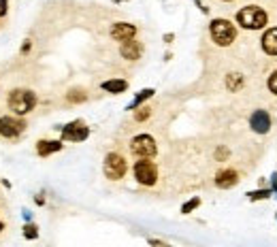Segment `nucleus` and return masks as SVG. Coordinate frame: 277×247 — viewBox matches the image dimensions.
<instances>
[{
	"label": "nucleus",
	"mask_w": 277,
	"mask_h": 247,
	"mask_svg": "<svg viewBox=\"0 0 277 247\" xmlns=\"http://www.w3.org/2000/svg\"><path fill=\"white\" fill-rule=\"evenodd\" d=\"M152 245H164V241H158V239H150Z\"/></svg>",
	"instance_id": "c85d7f7f"
},
{
	"label": "nucleus",
	"mask_w": 277,
	"mask_h": 247,
	"mask_svg": "<svg viewBox=\"0 0 277 247\" xmlns=\"http://www.w3.org/2000/svg\"><path fill=\"white\" fill-rule=\"evenodd\" d=\"M215 158H217V160H220V162H222V160H226V158H228V149L220 147V149H217V151H215Z\"/></svg>",
	"instance_id": "393cba45"
},
{
	"label": "nucleus",
	"mask_w": 277,
	"mask_h": 247,
	"mask_svg": "<svg viewBox=\"0 0 277 247\" xmlns=\"http://www.w3.org/2000/svg\"><path fill=\"white\" fill-rule=\"evenodd\" d=\"M133 173H135V179L141 185L152 187L158 181V166L152 162V158H139L133 166Z\"/></svg>",
	"instance_id": "39448f33"
},
{
	"label": "nucleus",
	"mask_w": 277,
	"mask_h": 247,
	"mask_svg": "<svg viewBox=\"0 0 277 247\" xmlns=\"http://www.w3.org/2000/svg\"><path fill=\"white\" fill-rule=\"evenodd\" d=\"M269 22L267 11L258 7V5H247L243 9H239L237 13V24L245 30H262Z\"/></svg>",
	"instance_id": "f03ea898"
},
{
	"label": "nucleus",
	"mask_w": 277,
	"mask_h": 247,
	"mask_svg": "<svg viewBox=\"0 0 277 247\" xmlns=\"http://www.w3.org/2000/svg\"><path fill=\"white\" fill-rule=\"evenodd\" d=\"M62 147H64L62 141H47V139H41V141L36 143V154H39L41 158H47V156H51V154H56V151H60Z\"/></svg>",
	"instance_id": "4468645a"
},
{
	"label": "nucleus",
	"mask_w": 277,
	"mask_h": 247,
	"mask_svg": "<svg viewBox=\"0 0 277 247\" xmlns=\"http://www.w3.org/2000/svg\"><path fill=\"white\" fill-rule=\"evenodd\" d=\"M226 88H228V92H239L243 88V77L239 72H230L226 77Z\"/></svg>",
	"instance_id": "f3484780"
},
{
	"label": "nucleus",
	"mask_w": 277,
	"mask_h": 247,
	"mask_svg": "<svg viewBox=\"0 0 277 247\" xmlns=\"http://www.w3.org/2000/svg\"><path fill=\"white\" fill-rule=\"evenodd\" d=\"M109 34H111L113 41L124 43V41H130V39L137 36V26H135V24H128V22H115V24L111 26Z\"/></svg>",
	"instance_id": "1a4fd4ad"
},
{
	"label": "nucleus",
	"mask_w": 277,
	"mask_h": 247,
	"mask_svg": "<svg viewBox=\"0 0 277 247\" xmlns=\"http://www.w3.org/2000/svg\"><path fill=\"white\" fill-rule=\"evenodd\" d=\"M22 232H24V239H28V241H34V239H39V228H36V224H32V222L24 224Z\"/></svg>",
	"instance_id": "aec40b11"
},
{
	"label": "nucleus",
	"mask_w": 277,
	"mask_h": 247,
	"mask_svg": "<svg viewBox=\"0 0 277 247\" xmlns=\"http://www.w3.org/2000/svg\"><path fill=\"white\" fill-rule=\"evenodd\" d=\"M24 130H26V122L20 115H3V118H0V137L17 139Z\"/></svg>",
	"instance_id": "0eeeda50"
},
{
	"label": "nucleus",
	"mask_w": 277,
	"mask_h": 247,
	"mask_svg": "<svg viewBox=\"0 0 277 247\" xmlns=\"http://www.w3.org/2000/svg\"><path fill=\"white\" fill-rule=\"evenodd\" d=\"M222 3H232V0H222Z\"/></svg>",
	"instance_id": "2f4dec72"
},
{
	"label": "nucleus",
	"mask_w": 277,
	"mask_h": 247,
	"mask_svg": "<svg viewBox=\"0 0 277 247\" xmlns=\"http://www.w3.org/2000/svg\"><path fill=\"white\" fill-rule=\"evenodd\" d=\"M34 200H36V205H45V198H43V196H41V194H39V196H36V198H34Z\"/></svg>",
	"instance_id": "cd10ccee"
},
{
	"label": "nucleus",
	"mask_w": 277,
	"mask_h": 247,
	"mask_svg": "<svg viewBox=\"0 0 277 247\" xmlns=\"http://www.w3.org/2000/svg\"><path fill=\"white\" fill-rule=\"evenodd\" d=\"M250 128L256 135H267L271 130V115L265 109H256L250 118Z\"/></svg>",
	"instance_id": "9d476101"
},
{
	"label": "nucleus",
	"mask_w": 277,
	"mask_h": 247,
	"mask_svg": "<svg viewBox=\"0 0 277 247\" xmlns=\"http://www.w3.org/2000/svg\"><path fill=\"white\" fill-rule=\"evenodd\" d=\"M154 94H156V90H154V88H145V90H139V92H137V96L133 98V103H130L126 109H128V111H135L137 107H141V105L145 103V100H150Z\"/></svg>",
	"instance_id": "dca6fc26"
},
{
	"label": "nucleus",
	"mask_w": 277,
	"mask_h": 247,
	"mask_svg": "<svg viewBox=\"0 0 277 247\" xmlns=\"http://www.w3.org/2000/svg\"><path fill=\"white\" fill-rule=\"evenodd\" d=\"M267 85H269V90H271V92H273V94L277 96V70H275V72H273V75L269 77Z\"/></svg>",
	"instance_id": "5701e85b"
},
{
	"label": "nucleus",
	"mask_w": 277,
	"mask_h": 247,
	"mask_svg": "<svg viewBox=\"0 0 277 247\" xmlns=\"http://www.w3.org/2000/svg\"><path fill=\"white\" fill-rule=\"evenodd\" d=\"M90 137V128H87L81 120H75L62 128V141H70V143H81Z\"/></svg>",
	"instance_id": "6e6552de"
},
{
	"label": "nucleus",
	"mask_w": 277,
	"mask_h": 247,
	"mask_svg": "<svg viewBox=\"0 0 277 247\" xmlns=\"http://www.w3.org/2000/svg\"><path fill=\"white\" fill-rule=\"evenodd\" d=\"M273 196V190L271 187H260V190H254V192H247V198L252 202H258V200H267Z\"/></svg>",
	"instance_id": "a211bd4d"
},
{
	"label": "nucleus",
	"mask_w": 277,
	"mask_h": 247,
	"mask_svg": "<svg viewBox=\"0 0 277 247\" xmlns=\"http://www.w3.org/2000/svg\"><path fill=\"white\" fill-rule=\"evenodd\" d=\"M100 90H105V92H109V94H122V92L128 90V81L115 77V79H109V81L100 83Z\"/></svg>",
	"instance_id": "2eb2a0df"
},
{
	"label": "nucleus",
	"mask_w": 277,
	"mask_h": 247,
	"mask_svg": "<svg viewBox=\"0 0 277 247\" xmlns=\"http://www.w3.org/2000/svg\"><path fill=\"white\" fill-rule=\"evenodd\" d=\"M3 230H5V222H3V220H0V232H3Z\"/></svg>",
	"instance_id": "c756f323"
},
{
	"label": "nucleus",
	"mask_w": 277,
	"mask_h": 247,
	"mask_svg": "<svg viewBox=\"0 0 277 247\" xmlns=\"http://www.w3.org/2000/svg\"><path fill=\"white\" fill-rule=\"evenodd\" d=\"M150 115H152V109L141 105V107L135 109V122H145V120H150Z\"/></svg>",
	"instance_id": "4be33fe9"
},
{
	"label": "nucleus",
	"mask_w": 277,
	"mask_h": 247,
	"mask_svg": "<svg viewBox=\"0 0 277 247\" xmlns=\"http://www.w3.org/2000/svg\"><path fill=\"white\" fill-rule=\"evenodd\" d=\"M209 36H211V41L215 43L217 47H228L237 39V28L230 20L215 17L209 24Z\"/></svg>",
	"instance_id": "f257e3e1"
},
{
	"label": "nucleus",
	"mask_w": 277,
	"mask_h": 247,
	"mask_svg": "<svg viewBox=\"0 0 277 247\" xmlns=\"http://www.w3.org/2000/svg\"><path fill=\"white\" fill-rule=\"evenodd\" d=\"M113 3H124V0H113Z\"/></svg>",
	"instance_id": "7c9ffc66"
},
{
	"label": "nucleus",
	"mask_w": 277,
	"mask_h": 247,
	"mask_svg": "<svg viewBox=\"0 0 277 247\" xmlns=\"http://www.w3.org/2000/svg\"><path fill=\"white\" fill-rule=\"evenodd\" d=\"M200 207V198L198 196H194V198H190V200H188V202H183V205H181V213L183 215H188V213H192L194 209H198Z\"/></svg>",
	"instance_id": "412c9836"
},
{
	"label": "nucleus",
	"mask_w": 277,
	"mask_h": 247,
	"mask_svg": "<svg viewBox=\"0 0 277 247\" xmlns=\"http://www.w3.org/2000/svg\"><path fill=\"white\" fill-rule=\"evenodd\" d=\"M237 183H239V173L235 168H222V170H217L215 185L220 187V190H230V187H235Z\"/></svg>",
	"instance_id": "f8f14e48"
},
{
	"label": "nucleus",
	"mask_w": 277,
	"mask_h": 247,
	"mask_svg": "<svg viewBox=\"0 0 277 247\" xmlns=\"http://www.w3.org/2000/svg\"><path fill=\"white\" fill-rule=\"evenodd\" d=\"M30 47H32V43H30V41H26L24 45H22V53H28V51H30Z\"/></svg>",
	"instance_id": "bb28decb"
},
{
	"label": "nucleus",
	"mask_w": 277,
	"mask_h": 247,
	"mask_svg": "<svg viewBox=\"0 0 277 247\" xmlns=\"http://www.w3.org/2000/svg\"><path fill=\"white\" fill-rule=\"evenodd\" d=\"M143 43H139L137 39H130V41H124L120 45V55L128 62H137L139 58L143 55Z\"/></svg>",
	"instance_id": "9b49d317"
},
{
	"label": "nucleus",
	"mask_w": 277,
	"mask_h": 247,
	"mask_svg": "<svg viewBox=\"0 0 277 247\" xmlns=\"http://www.w3.org/2000/svg\"><path fill=\"white\" fill-rule=\"evenodd\" d=\"M66 100H68V103H72V105H79V103H85V100H87V94L77 88V90H70L66 94Z\"/></svg>",
	"instance_id": "6ab92c4d"
},
{
	"label": "nucleus",
	"mask_w": 277,
	"mask_h": 247,
	"mask_svg": "<svg viewBox=\"0 0 277 247\" xmlns=\"http://www.w3.org/2000/svg\"><path fill=\"white\" fill-rule=\"evenodd\" d=\"M130 151L137 158H156V154H158L156 139L150 135H137L130 141Z\"/></svg>",
	"instance_id": "423d86ee"
},
{
	"label": "nucleus",
	"mask_w": 277,
	"mask_h": 247,
	"mask_svg": "<svg viewBox=\"0 0 277 247\" xmlns=\"http://www.w3.org/2000/svg\"><path fill=\"white\" fill-rule=\"evenodd\" d=\"M39 103V98L32 90H24V88H17L13 90L9 94V109L13 111V115H20V118H24V115H28Z\"/></svg>",
	"instance_id": "7ed1b4c3"
},
{
	"label": "nucleus",
	"mask_w": 277,
	"mask_h": 247,
	"mask_svg": "<svg viewBox=\"0 0 277 247\" xmlns=\"http://www.w3.org/2000/svg\"><path fill=\"white\" fill-rule=\"evenodd\" d=\"M9 13V0H0V17H5Z\"/></svg>",
	"instance_id": "b1692460"
},
{
	"label": "nucleus",
	"mask_w": 277,
	"mask_h": 247,
	"mask_svg": "<svg viewBox=\"0 0 277 247\" xmlns=\"http://www.w3.org/2000/svg\"><path fill=\"white\" fill-rule=\"evenodd\" d=\"M103 170H105V177L111 181H120L126 177L128 173V162L126 158L118 151H111L105 156V162H103Z\"/></svg>",
	"instance_id": "20e7f679"
},
{
	"label": "nucleus",
	"mask_w": 277,
	"mask_h": 247,
	"mask_svg": "<svg viewBox=\"0 0 277 247\" xmlns=\"http://www.w3.org/2000/svg\"><path fill=\"white\" fill-rule=\"evenodd\" d=\"M260 43H262V51H265L267 55H277V26L265 30Z\"/></svg>",
	"instance_id": "ddd939ff"
},
{
	"label": "nucleus",
	"mask_w": 277,
	"mask_h": 247,
	"mask_svg": "<svg viewBox=\"0 0 277 247\" xmlns=\"http://www.w3.org/2000/svg\"><path fill=\"white\" fill-rule=\"evenodd\" d=\"M271 190H273V194H277V173L271 175Z\"/></svg>",
	"instance_id": "a878e982"
}]
</instances>
